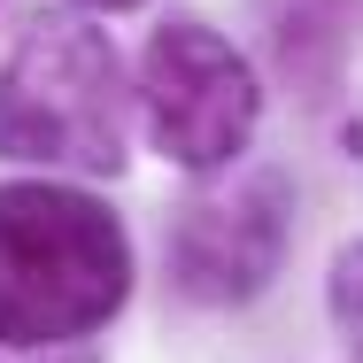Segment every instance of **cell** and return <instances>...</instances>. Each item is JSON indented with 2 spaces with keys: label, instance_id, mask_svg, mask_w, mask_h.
<instances>
[{
  "label": "cell",
  "instance_id": "1",
  "mask_svg": "<svg viewBox=\"0 0 363 363\" xmlns=\"http://www.w3.org/2000/svg\"><path fill=\"white\" fill-rule=\"evenodd\" d=\"M132 301V240L101 194L62 178L0 186V348L62 356L85 348Z\"/></svg>",
  "mask_w": 363,
  "mask_h": 363
},
{
  "label": "cell",
  "instance_id": "4",
  "mask_svg": "<svg viewBox=\"0 0 363 363\" xmlns=\"http://www.w3.org/2000/svg\"><path fill=\"white\" fill-rule=\"evenodd\" d=\"M294 247V186L271 162H240L224 178H194L170 209V286L201 309H240L286 271Z\"/></svg>",
  "mask_w": 363,
  "mask_h": 363
},
{
  "label": "cell",
  "instance_id": "6",
  "mask_svg": "<svg viewBox=\"0 0 363 363\" xmlns=\"http://www.w3.org/2000/svg\"><path fill=\"white\" fill-rule=\"evenodd\" d=\"M77 16H124V8H147V0H70Z\"/></svg>",
  "mask_w": 363,
  "mask_h": 363
},
{
  "label": "cell",
  "instance_id": "3",
  "mask_svg": "<svg viewBox=\"0 0 363 363\" xmlns=\"http://www.w3.org/2000/svg\"><path fill=\"white\" fill-rule=\"evenodd\" d=\"M140 101V132L162 162H178L186 178H224L247 162L255 124H263V77L255 62L194 16L155 23L132 70Z\"/></svg>",
  "mask_w": 363,
  "mask_h": 363
},
{
  "label": "cell",
  "instance_id": "5",
  "mask_svg": "<svg viewBox=\"0 0 363 363\" xmlns=\"http://www.w3.org/2000/svg\"><path fill=\"white\" fill-rule=\"evenodd\" d=\"M325 309H333V325H340V340H348V356L363 363V232L333 255V279H325Z\"/></svg>",
  "mask_w": 363,
  "mask_h": 363
},
{
  "label": "cell",
  "instance_id": "7",
  "mask_svg": "<svg viewBox=\"0 0 363 363\" xmlns=\"http://www.w3.org/2000/svg\"><path fill=\"white\" fill-rule=\"evenodd\" d=\"M39 363H101L93 348H62V356H39Z\"/></svg>",
  "mask_w": 363,
  "mask_h": 363
},
{
  "label": "cell",
  "instance_id": "2",
  "mask_svg": "<svg viewBox=\"0 0 363 363\" xmlns=\"http://www.w3.org/2000/svg\"><path fill=\"white\" fill-rule=\"evenodd\" d=\"M132 77L116 39L77 8H31L0 55V162L116 178L132 155Z\"/></svg>",
  "mask_w": 363,
  "mask_h": 363
}]
</instances>
